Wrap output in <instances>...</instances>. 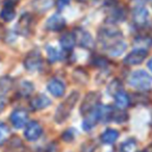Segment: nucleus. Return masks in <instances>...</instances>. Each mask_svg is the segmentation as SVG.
<instances>
[{
    "mask_svg": "<svg viewBox=\"0 0 152 152\" xmlns=\"http://www.w3.org/2000/svg\"><path fill=\"white\" fill-rule=\"evenodd\" d=\"M54 4V0H36L34 2V7L40 13H44L50 10Z\"/></svg>",
    "mask_w": 152,
    "mask_h": 152,
    "instance_id": "obj_19",
    "label": "nucleus"
},
{
    "mask_svg": "<svg viewBox=\"0 0 152 152\" xmlns=\"http://www.w3.org/2000/svg\"><path fill=\"white\" fill-rule=\"evenodd\" d=\"M12 85H13V81H12L11 78L9 77H2L0 78V90L1 91H9L12 88Z\"/></svg>",
    "mask_w": 152,
    "mask_h": 152,
    "instance_id": "obj_26",
    "label": "nucleus"
},
{
    "mask_svg": "<svg viewBox=\"0 0 152 152\" xmlns=\"http://www.w3.org/2000/svg\"><path fill=\"white\" fill-rule=\"evenodd\" d=\"M129 85L137 90H148L152 86V77L144 70L135 71L129 76Z\"/></svg>",
    "mask_w": 152,
    "mask_h": 152,
    "instance_id": "obj_2",
    "label": "nucleus"
},
{
    "mask_svg": "<svg viewBox=\"0 0 152 152\" xmlns=\"http://www.w3.org/2000/svg\"><path fill=\"white\" fill-rule=\"evenodd\" d=\"M127 119V115L125 114L123 110H117L112 108V112H110V120H114L117 123L124 122Z\"/></svg>",
    "mask_w": 152,
    "mask_h": 152,
    "instance_id": "obj_22",
    "label": "nucleus"
},
{
    "mask_svg": "<svg viewBox=\"0 0 152 152\" xmlns=\"http://www.w3.org/2000/svg\"><path fill=\"white\" fill-rule=\"evenodd\" d=\"M77 1H85V0H77Z\"/></svg>",
    "mask_w": 152,
    "mask_h": 152,
    "instance_id": "obj_33",
    "label": "nucleus"
},
{
    "mask_svg": "<svg viewBox=\"0 0 152 152\" xmlns=\"http://www.w3.org/2000/svg\"><path fill=\"white\" fill-rule=\"evenodd\" d=\"M148 11L145 7H137L133 12V22L137 26H144L148 21Z\"/></svg>",
    "mask_w": 152,
    "mask_h": 152,
    "instance_id": "obj_14",
    "label": "nucleus"
},
{
    "mask_svg": "<svg viewBox=\"0 0 152 152\" xmlns=\"http://www.w3.org/2000/svg\"><path fill=\"white\" fill-rule=\"evenodd\" d=\"M26 139L28 141H36L42 134V126L40 125V123L37 121H31L30 123H28V125L26 126V129L24 131Z\"/></svg>",
    "mask_w": 152,
    "mask_h": 152,
    "instance_id": "obj_8",
    "label": "nucleus"
},
{
    "mask_svg": "<svg viewBox=\"0 0 152 152\" xmlns=\"http://www.w3.org/2000/svg\"><path fill=\"white\" fill-rule=\"evenodd\" d=\"M47 53H48L49 61H51L52 63L58 61V59L61 57V53H59L55 48H53V47H47Z\"/></svg>",
    "mask_w": 152,
    "mask_h": 152,
    "instance_id": "obj_25",
    "label": "nucleus"
},
{
    "mask_svg": "<svg viewBox=\"0 0 152 152\" xmlns=\"http://www.w3.org/2000/svg\"><path fill=\"white\" fill-rule=\"evenodd\" d=\"M31 20H32V18L29 14H23V15L20 17L17 25H16V29H17L18 34H22V36H27L30 31Z\"/></svg>",
    "mask_w": 152,
    "mask_h": 152,
    "instance_id": "obj_10",
    "label": "nucleus"
},
{
    "mask_svg": "<svg viewBox=\"0 0 152 152\" xmlns=\"http://www.w3.org/2000/svg\"><path fill=\"white\" fill-rule=\"evenodd\" d=\"M66 25V21L61 15L58 14H54L53 16H51L46 22V27L48 30L51 31H59L61 30Z\"/></svg>",
    "mask_w": 152,
    "mask_h": 152,
    "instance_id": "obj_11",
    "label": "nucleus"
},
{
    "mask_svg": "<svg viewBox=\"0 0 152 152\" xmlns=\"http://www.w3.org/2000/svg\"><path fill=\"white\" fill-rule=\"evenodd\" d=\"M16 13L15 10H14V5L11 1H7L4 3V7H3L2 11L0 12V18L5 22H10L15 18Z\"/></svg>",
    "mask_w": 152,
    "mask_h": 152,
    "instance_id": "obj_16",
    "label": "nucleus"
},
{
    "mask_svg": "<svg viewBox=\"0 0 152 152\" xmlns=\"http://www.w3.org/2000/svg\"><path fill=\"white\" fill-rule=\"evenodd\" d=\"M120 91H122V85H121L120 81L117 80V79L114 81H112V83H110V87H108V89H107V92L112 96H114V97H115V95H116L117 93H119Z\"/></svg>",
    "mask_w": 152,
    "mask_h": 152,
    "instance_id": "obj_24",
    "label": "nucleus"
},
{
    "mask_svg": "<svg viewBox=\"0 0 152 152\" xmlns=\"http://www.w3.org/2000/svg\"><path fill=\"white\" fill-rule=\"evenodd\" d=\"M96 148V144L94 142H88V143L83 144L81 147V152H94Z\"/></svg>",
    "mask_w": 152,
    "mask_h": 152,
    "instance_id": "obj_27",
    "label": "nucleus"
},
{
    "mask_svg": "<svg viewBox=\"0 0 152 152\" xmlns=\"http://www.w3.org/2000/svg\"><path fill=\"white\" fill-rule=\"evenodd\" d=\"M70 3V0H58L57 1V5H58V9H64L66 5H68Z\"/></svg>",
    "mask_w": 152,
    "mask_h": 152,
    "instance_id": "obj_30",
    "label": "nucleus"
},
{
    "mask_svg": "<svg viewBox=\"0 0 152 152\" xmlns=\"http://www.w3.org/2000/svg\"><path fill=\"white\" fill-rule=\"evenodd\" d=\"M75 38H74V34H65L61 36V45L65 50H71L72 48L74 47L75 45Z\"/></svg>",
    "mask_w": 152,
    "mask_h": 152,
    "instance_id": "obj_18",
    "label": "nucleus"
},
{
    "mask_svg": "<svg viewBox=\"0 0 152 152\" xmlns=\"http://www.w3.org/2000/svg\"><path fill=\"white\" fill-rule=\"evenodd\" d=\"M79 98V93L77 91H73L68 98L57 107L56 113H55L54 119L56 123H63L71 114V110L75 106V103L77 102Z\"/></svg>",
    "mask_w": 152,
    "mask_h": 152,
    "instance_id": "obj_1",
    "label": "nucleus"
},
{
    "mask_svg": "<svg viewBox=\"0 0 152 152\" xmlns=\"http://www.w3.org/2000/svg\"><path fill=\"white\" fill-rule=\"evenodd\" d=\"M51 103L50 99H49L47 96L42 95V94H39V95L34 96V98L30 101V106H31L32 110H44L47 106H49Z\"/></svg>",
    "mask_w": 152,
    "mask_h": 152,
    "instance_id": "obj_13",
    "label": "nucleus"
},
{
    "mask_svg": "<svg viewBox=\"0 0 152 152\" xmlns=\"http://www.w3.org/2000/svg\"><path fill=\"white\" fill-rule=\"evenodd\" d=\"M147 51L145 49H135L132 52H130L124 59V63L130 66H135L142 64V61H145L147 57Z\"/></svg>",
    "mask_w": 152,
    "mask_h": 152,
    "instance_id": "obj_7",
    "label": "nucleus"
},
{
    "mask_svg": "<svg viewBox=\"0 0 152 152\" xmlns=\"http://www.w3.org/2000/svg\"><path fill=\"white\" fill-rule=\"evenodd\" d=\"M126 48H127L126 43L122 40H118L113 43V44H110V46L106 47V50H107V52L112 56H118V55L122 54L126 50Z\"/></svg>",
    "mask_w": 152,
    "mask_h": 152,
    "instance_id": "obj_15",
    "label": "nucleus"
},
{
    "mask_svg": "<svg viewBox=\"0 0 152 152\" xmlns=\"http://www.w3.org/2000/svg\"><path fill=\"white\" fill-rule=\"evenodd\" d=\"M47 89L54 97H61L66 91L65 85L63 83V81L58 80V79H52L49 81L47 85Z\"/></svg>",
    "mask_w": 152,
    "mask_h": 152,
    "instance_id": "obj_12",
    "label": "nucleus"
},
{
    "mask_svg": "<svg viewBox=\"0 0 152 152\" xmlns=\"http://www.w3.org/2000/svg\"><path fill=\"white\" fill-rule=\"evenodd\" d=\"M119 132L115 129H106L101 134V141L104 144H113L117 141Z\"/></svg>",
    "mask_w": 152,
    "mask_h": 152,
    "instance_id": "obj_17",
    "label": "nucleus"
},
{
    "mask_svg": "<svg viewBox=\"0 0 152 152\" xmlns=\"http://www.w3.org/2000/svg\"><path fill=\"white\" fill-rule=\"evenodd\" d=\"M28 121V114L24 110H17L11 115V122L16 128H22Z\"/></svg>",
    "mask_w": 152,
    "mask_h": 152,
    "instance_id": "obj_9",
    "label": "nucleus"
},
{
    "mask_svg": "<svg viewBox=\"0 0 152 152\" xmlns=\"http://www.w3.org/2000/svg\"><path fill=\"white\" fill-rule=\"evenodd\" d=\"M5 99H4V97L3 96H1L0 95V113H2L3 110H4V108H5Z\"/></svg>",
    "mask_w": 152,
    "mask_h": 152,
    "instance_id": "obj_31",
    "label": "nucleus"
},
{
    "mask_svg": "<svg viewBox=\"0 0 152 152\" xmlns=\"http://www.w3.org/2000/svg\"><path fill=\"white\" fill-rule=\"evenodd\" d=\"M149 1H150V2H152V0H149Z\"/></svg>",
    "mask_w": 152,
    "mask_h": 152,
    "instance_id": "obj_34",
    "label": "nucleus"
},
{
    "mask_svg": "<svg viewBox=\"0 0 152 152\" xmlns=\"http://www.w3.org/2000/svg\"><path fill=\"white\" fill-rule=\"evenodd\" d=\"M115 101H116L117 106L120 108H125L129 105V97L123 91H120L115 95Z\"/></svg>",
    "mask_w": 152,
    "mask_h": 152,
    "instance_id": "obj_20",
    "label": "nucleus"
},
{
    "mask_svg": "<svg viewBox=\"0 0 152 152\" xmlns=\"http://www.w3.org/2000/svg\"><path fill=\"white\" fill-rule=\"evenodd\" d=\"M73 34L75 38V43L78 46L86 49H92L94 47V40L87 30L77 28V29H75Z\"/></svg>",
    "mask_w": 152,
    "mask_h": 152,
    "instance_id": "obj_3",
    "label": "nucleus"
},
{
    "mask_svg": "<svg viewBox=\"0 0 152 152\" xmlns=\"http://www.w3.org/2000/svg\"><path fill=\"white\" fill-rule=\"evenodd\" d=\"M100 100V95L97 92H90L86 98L83 99V102L80 106V112L83 114H88L89 112H91L92 110L96 107L99 103Z\"/></svg>",
    "mask_w": 152,
    "mask_h": 152,
    "instance_id": "obj_5",
    "label": "nucleus"
},
{
    "mask_svg": "<svg viewBox=\"0 0 152 152\" xmlns=\"http://www.w3.org/2000/svg\"><path fill=\"white\" fill-rule=\"evenodd\" d=\"M72 129H70V130H67L65 133L63 134V139L65 140V141H67V142H70V141H72V140L74 139V134L72 133Z\"/></svg>",
    "mask_w": 152,
    "mask_h": 152,
    "instance_id": "obj_28",
    "label": "nucleus"
},
{
    "mask_svg": "<svg viewBox=\"0 0 152 152\" xmlns=\"http://www.w3.org/2000/svg\"><path fill=\"white\" fill-rule=\"evenodd\" d=\"M10 128L7 127V124L0 122V144H2L3 142H5L10 137Z\"/></svg>",
    "mask_w": 152,
    "mask_h": 152,
    "instance_id": "obj_23",
    "label": "nucleus"
},
{
    "mask_svg": "<svg viewBox=\"0 0 152 152\" xmlns=\"http://www.w3.org/2000/svg\"><path fill=\"white\" fill-rule=\"evenodd\" d=\"M42 57L40 53L38 52H30L24 59V66L28 71H36L39 70L42 66Z\"/></svg>",
    "mask_w": 152,
    "mask_h": 152,
    "instance_id": "obj_6",
    "label": "nucleus"
},
{
    "mask_svg": "<svg viewBox=\"0 0 152 152\" xmlns=\"http://www.w3.org/2000/svg\"><path fill=\"white\" fill-rule=\"evenodd\" d=\"M148 68H149V70L152 72V58L150 59L149 61H148Z\"/></svg>",
    "mask_w": 152,
    "mask_h": 152,
    "instance_id": "obj_32",
    "label": "nucleus"
},
{
    "mask_svg": "<svg viewBox=\"0 0 152 152\" xmlns=\"http://www.w3.org/2000/svg\"><path fill=\"white\" fill-rule=\"evenodd\" d=\"M99 121H101V115H100V105H98L87 114V117H86L83 123V129L87 131H90L96 126V124Z\"/></svg>",
    "mask_w": 152,
    "mask_h": 152,
    "instance_id": "obj_4",
    "label": "nucleus"
},
{
    "mask_svg": "<svg viewBox=\"0 0 152 152\" xmlns=\"http://www.w3.org/2000/svg\"><path fill=\"white\" fill-rule=\"evenodd\" d=\"M95 65L96 66H98V67H105L106 65H107V61H106V59H104V58H102V57H99V58H97V59H95Z\"/></svg>",
    "mask_w": 152,
    "mask_h": 152,
    "instance_id": "obj_29",
    "label": "nucleus"
},
{
    "mask_svg": "<svg viewBox=\"0 0 152 152\" xmlns=\"http://www.w3.org/2000/svg\"><path fill=\"white\" fill-rule=\"evenodd\" d=\"M137 141L134 139H128L123 142L121 145V151L122 152H135L137 151Z\"/></svg>",
    "mask_w": 152,
    "mask_h": 152,
    "instance_id": "obj_21",
    "label": "nucleus"
}]
</instances>
